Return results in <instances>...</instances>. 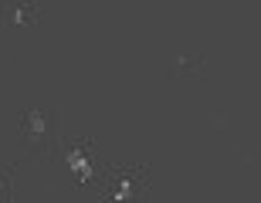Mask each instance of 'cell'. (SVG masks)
I'll return each instance as SVG.
<instances>
[{
  "instance_id": "6da1fadb",
  "label": "cell",
  "mask_w": 261,
  "mask_h": 203,
  "mask_svg": "<svg viewBox=\"0 0 261 203\" xmlns=\"http://www.w3.org/2000/svg\"><path fill=\"white\" fill-rule=\"evenodd\" d=\"M143 173V169H133V173H116L112 180H109L106 186V200L109 203H136L139 196L146 193V183H136V176Z\"/></svg>"
},
{
  "instance_id": "7a4b0ae2",
  "label": "cell",
  "mask_w": 261,
  "mask_h": 203,
  "mask_svg": "<svg viewBox=\"0 0 261 203\" xmlns=\"http://www.w3.org/2000/svg\"><path fill=\"white\" fill-rule=\"evenodd\" d=\"M44 129H48L44 112H41V108H31L28 115H24V132H28V139H41V135H44Z\"/></svg>"
},
{
  "instance_id": "3957f363",
  "label": "cell",
  "mask_w": 261,
  "mask_h": 203,
  "mask_svg": "<svg viewBox=\"0 0 261 203\" xmlns=\"http://www.w3.org/2000/svg\"><path fill=\"white\" fill-rule=\"evenodd\" d=\"M68 163H71V169H75V176L82 180V183H88V180H92V173H95V169H92V163H88V156L82 153V149H71V153H68Z\"/></svg>"
},
{
  "instance_id": "277c9868",
  "label": "cell",
  "mask_w": 261,
  "mask_h": 203,
  "mask_svg": "<svg viewBox=\"0 0 261 203\" xmlns=\"http://www.w3.org/2000/svg\"><path fill=\"white\" fill-rule=\"evenodd\" d=\"M0 10H4V17H7L10 24H24L28 17H34V14H38L34 7H20V4H17V7H14V4H4Z\"/></svg>"
}]
</instances>
